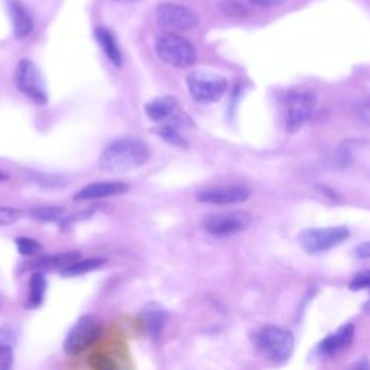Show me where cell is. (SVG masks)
I'll list each match as a JSON object with an SVG mask.
<instances>
[{
  "label": "cell",
  "instance_id": "6da1fadb",
  "mask_svg": "<svg viewBox=\"0 0 370 370\" xmlns=\"http://www.w3.org/2000/svg\"><path fill=\"white\" fill-rule=\"evenodd\" d=\"M150 157L149 146L138 138H122L108 143L100 155V170L125 174L143 167Z\"/></svg>",
  "mask_w": 370,
  "mask_h": 370
},
{
  "label": "cell",
  "instance_id": "7a4b0ae2",
  "mask_svg": "<svg viewBox=\"0 0 370 370\" xmlns=\"http://www.w3.org/2000/svg\"><path fill=\"white\" fill-rule=\"evenodd\" d=\"M255 347L265 359L273 363H284L294 351V337L290 332L277 325H266L255 334Z\"/></svg>",
  "mask_w": 370,
  "mask_h": 370
},
{
  "label": "cell",
  "instance_id": "3957f363",
  "mask_svg": "<svg viewBox=\"0 0 370 370\" xmlns=\"http://www.w3.org/2000/svg\"><path fill=\"white\" fill-rule=\"evenodd\" d=\"M155 51L163 62L180 70L193 67L197 60L194 45L188 39L172 32L162 34L157 38Z\"/></svg>",
  "mask_w": 370,
  "mask_h": 370
},
{
  "label": "cell",
  "instance_id": "277c9868",
  "mask_svg": "<svg viewBox=\"0 0 370 370\" xmlns=\"http://www.w3.org/2000/svg\"><path fill=\"white\" fill-rule=\"evenodd\" d=\"M285 119L290 133L304 128L317 111V97L312 91L294 89L285 95Z\"/></svg>",
  "mask_w": 370,
  "mask_h": 370
},
{
  "label": "cell",
  "instance_id": "5b68a950",
  "mask_svg": "<svg viewBox=\"0 0 370 370\" xmlns=\"http://www.w3.org/2000/svg\"><path fill=\"white\" fill-rule=\"evenodd\" d=\"M187 87L191 99L196 103L209 104L220 100L227 91V80L216 73L197 70L187 76Z\"/></svg>",
  "mask_w": 370,
  "mask_h": 370
},
{
  "label": "cell",
  "instance_id": "8992f818",
  "mask_svg": "<svg viewBox=\"0 0 370 370\" xmlns=\"http://www.w3.org/2000/svg\"><path fill=\"white\" fill-rule=\"evenodd\" d=\"M350 238V230L345 226L314 227L299 233L298 240L303 249L310 255H319L332 251Z\"/></svg>",
  "mask_w": 370,
  "mask_h": 370
},
{
  "label": "cell",
  "instance_id": "52a82bcc",
  "mask_svg": "<svg viewBox=\"0 0 370 370\" xmlns=\"http://www.w3.org/2000/svg\"><path fill=\"white\" fill-rule=\"evenodd\" d=\"M145 113L155 123H165V125H171L178 129L194 126L193 120L184 111H181L180 102L174 95H161V97L148 102L145 106Z\"/></svg>",
  "mask_w": 370,
  "mask_h": 370
},
{
  "label": "cell",
  "instance_id": "ba28073f",
  "mask_svg": "<svg viewBox=\"0 0 370 370\" xmlns=\"http://www.w3.org/2000/svg\"><path fill=\"white\" fill-rule=\"evenodd\" d=\"M15 86L35 104L38 106L48 104V93L44 77L31 60L23 58L19 61L15 70Z\"/></svg>",
  "mask_w": 370,
  "mask_h": 370
},
{
  "label": "cell",
  "instance_id": "9c48e42d",
  "mask_svg": "<svg viewBox=\"0 0 370 370\" xmlns=\"http://www.w3.org/2000/svg\"><path fill=\"white\" fill-rule=\"evenodd\" d=\"M100 336L102 324L95 319L90 317V315H84L68 332L64 341V350L67 354L77 356L94 345Z\"/></svg>",
  "mask_w": 370,
  "mask_h": 370
},
{
  "label": "cell",
  "instance_id": "30bf717a",
  "mask_svg": "<svg viewBox=\"0 0 370 370\" xmlns=\"http://www.w3.org/2000/svg\"><path fill=\"white\" fill-rule=\"evenodd\" d=\"M252 224V216L246 211L210 214L204 218V229L217 238H227L244 231Z\"/></svg>",
  "mask_w": 370,
  "mask_h": 370
},
{
  "label": "cell",
  "instance_id": "8fae6325",
  "mask_svg": "<svg viewBox=\"0 0 370 370\" xmlns=\"http://www.w3.org/2000/svg\"><path fill=\"white\" fill-rule=\"evenodd\" d=\"M157 21L161 28L168 31H188L198 26V15L184 5L172 2L161 3L157 9Z\"/></svg>",
  "mask_w": 370,
  "mask_h": 370
},
{
  "label": "cell",
  "instance_id": "7c38bea8",
  "mask_svg": "<svg viewBox=\"0 0 370 370\" xmlns=\"http://www.w3.org/2000/svg\"><path fill=\"white\" fill-rule=\"evenodd\" d=\"M251 194L252 191L244 185H224L201 191L197 196V200L201 203L226 205L243 203L251 197Z\"/></svg>",
  "mask_w": 370,
  "mask_h": 370
},
{
  "label": "cell",
  "instance_id": "4fadbf2b",
  "mask_svg": "<svg viewBox=\"0 0 370 370\" xmlns=\"http://www.w3.org/2000/svg\"><path fill=\"white\" fill-rule=\"evenodd\" d=\"M129 191V185L122 181H99L91 183L81 188L74 194L76 201H90V200H102L111 198L125 194Z\"/></svg>",
  "mask_w": 370,
  "mask_h": 370
},
{
  "label": "cell",
  "instance_id": "5bb4252c",
  "mask_svg": "<svg viewBox=\"0 0 370 370\" xmlns=\"http://www.w3.org/2000/svg\"><path fill=\"white\" fill-rule=\"evenodd\" d=\"M354 338V325L351 323H347L341 325L337 332L328 334L320 345H319V353L325 358H330L343 350L349 349V346L353 343Z\"/></svg>",
  "mask_w": 370,
  "mask_h": 370
},
{
  "label": "cell",
  "instance_id": "9a60e30c",
  "mask_svg": "<svg viewBox=\"0 0 370 370\" xmlns=\"http://www.w3.org/2000/svg\"><path fill=\"white\" fill-rule=\"evenodd\" d=\"M168 320V311L158 303H150L143 310L145 328L152 340H158Z\"/></svg>",
  "mask_w": 370,
  "mask_h": 370
},
{
  "label": "cell",
  "instance_id": "2e32d148",
  "mask_svg": "<svg viewBox=\"0 0 370 370\" xmlns=\"http://www.w3.org/2000/svg\"><path fill=\"white\" fill-rule=\"evenodd\" d=\"M80 252H65V253H56V255H45L36 259L32 262V268L38 270H62L65 266L76 262L80 259Z\"/></svg>",
  "mask_w": 370,
  "mask_h": 370
},
{
  "label": "cell",
  "instance_id": "e0dca14e",
  "mask_svg": "<svg viewBox=\"0 0 370 370\" xmlns=\"http://www.w3.org/2000/svg\"><path fill=\"white\" fill-rule=\"evenodd\" d=\"M10 16H12V23H13V32L18 39H23L28 36L32 30H34V21L31 15L21 5L19 2H13L10 5Z\"/></svg>",
  "mask_w": 370,
  "mask_h": 370
},
{
  "label": "cell",
  "instance_id": "ac0fdd59",
  "mask_svg": "<svg viewBox=\"0 0 370 370\" xmlns=\"http://www.w3.org/2000/svg\"><path fill=\"white\" fill-rule=\"evenodd\" d=\"M94 35H95V39H97L100 48L103 49L104 56L107 57V60L111 61L115 67H120L123 60H122V52H120L115 35L107 28H97Z\"/></svg>",
  "mask_w": 370,
  "mask_h": 370
},
{
  "label": "cell",
  "instance_id": "d6986e66",
  "mask_svg": "<svg viewBox=\"0 0 370 370\" xmlns=\"http://www.w3.org/2000/svg\"><path fill=\"white\" fill-rule=\"evenodd\" d=\"M47 292V278L44 277V273L38 270L32 273V277L30 279V292H28V301H26V308H39L44 303Z\"/></svg>",
  "mask_w": 370,
  "mask_h": 370
},
{
  "label": "cell",
  "instance_id": "ffe728a7",
  "mask_svg": "<svg viewBox=\"0 0 370 370\" xmlns=\"http://www.w3.org/2000/svg\"><path fill=\"white\" fill-rule=\"evenodd\" d=\"M104 264H106V260L102 257H90V259H83V260L77 259L76 262L65 266L60 272L62 277H78V275H84V273L87 272L99 269Z\"/></svg>",
  "mask_w": 370,
  "mask_h": 370
},
{
  "label": "cell",
  "instance_id": "44dd1931",
  "mask_svg": "<svg viewBox=\"0 0 370 370\" xmlns=\"http://www.w3.org/2000/svg\"><path fill=\"white\" fill-rule=\"evenodd\" d=\"M154 133L158 135L162 141H165L174 146H180V148H188V142L185 141L184 136L180 133V129L165 125V123H159V126L154 129Z\"/></svg>",
  "mask_w": 370,
  "mask_h": 370
},
{
  "label": "cell",
  "instance_id": "7402d4cb",
  "mask_svg": "<svg viewBox=\"0 0 370 370\" xmlns=\"http://www.w3.org/2000/svg\"><path fill=\"white\" fill-rule=\"evenodd\" d=\"M13 333L9 328H0V369H9L13 362Z\"/></svg>",
  "mask_w": 370,
  "mask_h": 370
},
{
  "label": "cell",
  "instance_id": "603a6c76",
  "mask_svg": "<svg viewBox=\"0 0 370 370\" xmlns=\"http://www.w3.org/2000/svg\"><path fill=\"white\" fill-rule=\"evenodd\" d=\"M30 216L36 222L52 223L62 220L65 216V210L62 207H36L31 210Z\"/></svg>",
  "mask_w": 370,
  "mask_h": 370
},
{
  "label": "cell",
  "instance_id": "cb8c5ba5",
  "mask_svg": "<svg viewBox=\"0 0 370 370\" xmlns=\"http://www.w3.org/2000/svg\"><path fill=\"white\" fill-rule=\"evenodd\" d=\"M16 246H18V251L22 256H35L41 251H43V246H41V243L31 239V238H18Z\"/></svg>",
  "mask_w": 370,
  "mask_h": 370
},
{
  "label": "cell",
  "instance_id": "d4e9b609",
  "mask_svg": "<svg viewBox=\"0 0 370 370\" xmlns=\"http://www.w3.org/2000/svg\"><path fill=\"white\" fill-rule=\"evenodd\" d=\"M22 211L15 207H6L0 205V226H10L21 220Z\"/></svg>",
  "mask_w": 370,
  "mask_h": 370
},
{
  "label": "cell",
  "instance_id": "484cf974",
  "mask_svg": "<svg viewBox=\"0 0 370 370\" xmlns=\"http://www.w3.org/2000/svg\"><path fill=\"white\" fill-rule=\"evenodd\" d=\"M90 366L95 370H113L116 369V363L103 353H95L90 358Z\"/></svg>",
  "mask_w": 370,
  "mask_h": 370
},
{
  "label": "cell",
  "instance_id": "4316f807",
  "mask_svg": "<svg viewBox=\"0 0 370 370\" xmlns=\"http://www.w3.org/2000/svg\"><path fill=\"white\" fill-rule=\"evenodd\" d=\"M369 272H362V273H358L356 275L351 282H350V290L351 291H360V290H367L369 288Z\"/></svg>",
  "mask_w": 370,
  "mask_h": 370
},
{
  "label": "cell",
  "instance_id": "83f0119b",
  "mask_svg": "<svg viewBox=\"0 0 370 370\" xmlns=\"http://www.w3.org/2000/svg\"><path fill=\"white\" fill-rule=\"evenodd\" d=\"M224 12L227 13L229 16H243L244 15V8L242 5H239L238 2H227L223 5Z\"/></svg>",
  "mask_w": 370,
  "mask_h": 370
},
{
  "label": "cell",
  "instance_id": "f1b7e54d",
  "mask_svg": "<svg viewBox=\"0 0 370 370\" xmlns=\"http://www.w3.org/2000/svg\"><path fill=\"white\" fill-rule=\"evenodd\" d=\"M286 0H249L251 5L259 6V8H275L282 5Z\"/></svg>",
  "mask_w": 370,
  "mask_h": 370
},
{
  "label": "cell",
  "instance_id": "f546056e",
  "mask_svg": "<svg viewBox=\"0 0 370 370\" xmlns=\"http://www.w3.org/2000/svg\"><path fill=\"white\" fill-rule=\"evenodd\" d=\"M354 255L356 257H359V259H367L369 255H370V248H369V242H363L360 243L358 248L354 249Z\"/></svg>",
  "mask_w": 370,
  "mask_h": 370
},
{
  "label": "cell",
  "instance_id": "4dcf8cb0",
  "mask_svg": "<svg viewBox=\"0 0 370 370\" xmlns=\"http://www.w3.org/2000/svg\"><path fill=\"white\" fill-rule=\"evenodd\" d=\"M5 180H8V175L5 172L0 171V181H5Z\"/></svg>",
  "mask_w": 370,
  "mask_h": 370
}]
</instances>
